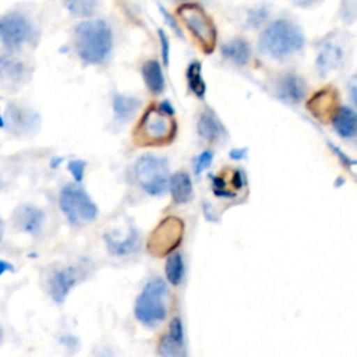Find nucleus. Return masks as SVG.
<instances>
[{
  "label": "nucleus",
  "instance_id": "20",
  "mask_svg": "<svg viewBox=\"0 0 357 357\" xmlns=\"http://www.w3.org/2000/svg\"><path fill=\"white\" fill-rule=\"evenodd\" d=\"M280 91L283 96H286L291 102H298L305 95V84L300 77L294 74H289L283 77L280 84Z\"/></svg>",
  "mask_w": 357,
  "mask_h": 357
},
{
  "label": "nucleus",
  "instance_id": "37",
  "mask_svg": "<svg viewBox=\"0 0 357 357\" xmlns=\"http://www.w3.org/2000/svg\"><path fill=\"white\" fill-rule=\"evenodd\" d=\"M1 234H3V225H1V220H0V240H1Z\"/></svg>",
  "mask_w": 357,
  "mask_h": 357
},
{
  "label": "nucleus",
  "instance_id": "3",
  "mask_svg": "<svg viewBox=\"0 0 357 357\" xmlns=\"http://www.w3.org/2000/svg\"><path fill=\"white\" fill-rule=\"evenodd\" d=\"M167 284L160 278L146 282L134 304L135 319L145 328H156L167 317Z\"/></svg>",
  "mask_w": 357,
  "mask_h": 357
},
{
  "label": "nucleus",
  "instance_id": "18",
  "mask_svg": "<svg viewBox=\"0 0 357 357\" xmlns=\"http://www.w3.org/2000/svg\"><path fill=\"white\" fill-rule=\"evenodd\" d=\"M139 105L141 102L137 98L121 95V93L113 95V112L116 119L120 121L130 120L138 110Z\"/></svg>",
  "mask_w": 357,
  "mask_h": 357
},
{
  "label": "nucleus",
  "instance_id": "34",
  "mask_svg": "<svg viewBox=\"0 0 357 357\" xmlns=\"http://www.w3.org/2000/svg\"><path fill=\"white\" fill-rule=\"evenodd\" d=\"M61 162H63V158H53V159L50 160V167H52V169H57Z\"/></svg>",
  "mask_w": 357,
  "mask_h": 357
},
{
  "label": "nucleus",
  "instance_id": "5",
  "mask_svg": "<svg viewBox=\"0 0 357 357\" xmlns=\"http://www.w3.org/2000/svg\"><path fill=\"white\" fill-rule=\"evenodd\" d=\"M135 177L141 188L151 195H160L169 185L167 160L155 155H144L137 160Z\"/></svg>",
  "mask_w": 357,
  "mask_h": 357
},
{
  "label": "nucleus",
  "instance_id": "17",
  "mask_svg": "<svg viewBox=\"0 0 357 357\" xmlns=\"http://www.w3.org/2000/svg\"><path fill=\"white\" fill-rule=\"evenodd\" d=\"M142 77L152 93H160L165 89V77L162 67L156 60H148L142 66Z\"/></svg>",
  "mask_w": 357,
  "mask_h": 357
},
{
  "label": "nucleus",
  "instance_id": "11",
  "mask_svg": "<svg viewBox=\"0 0 357 357\" xmlns=\"http://www.w3.org/2000/svg\"><path fill=\"white\" fill-rule=\"evenodd\" d=\"M77 282H78V272L74 266L56 269L47 280L49 294L53 298V301L61 304Z\"/></svg>",
  "mask_w": 357,
  "mask_h": 357
},
{
  "label": "nucleus",
  "instance_id": "21",
  "mask_svg": "<svg viewBox=\"0 0 357 357\" xmlns=\"http://www.w3.org/2000/svg\"><path fill=\"white\" fill-rule=\"evenodd\" d=\"M342 57V50L333 45H326L317 57V70L325 75L329 70L335 68Z\"/></svg>",
  "mask_w": 357,
  "mask_h": 357
},
{
  "label": "nucleus",
  "instance_id": "19",
  "mask_svg": "<svg viewBox=\"0 0 357 357\" xmlns=\"http://www.w3.org/2000/svg\"><path fill=\"white\" fill-rule=\"evenodd\" d=\"M105 240L107 243V248L112 254L114 255H127V254H131L134 252L138 245H139V238H138V234L137 231L130 227V233L127 234V237L124 240H117L112 236H105Z\"/></svg>",
  "mask_w": 357,
  "mask_h": 357
},
{
  "label": "nucleus",
  "instance_id": "30",
  "mask_svg": "<svg viewBox=\"0 0 357 357\" xmlns=\"http://www.w3.org/2000/svg\"><path fill=\"white\" fill-rule=\"evenodd\" d=\"M159 110H160L163 114L169 116V117L174 114V109H173V106L169 103V100H163V102L159 105Z\"/></svg>",
  "mask_w": 357,
  "mask_h": 357
},
{
  "label": "nucleus",
  "instance_id": "13",
  "mask_svg": "<svg viewBox=\"0 0 357 357\" xmlns=\"http://www.w3.org/2000/svg\"><path fill=\"white\" fill-rule=\"evenodd\" d=\"M332 126L339 135L343 138H350L357 134V113L343 106L333 114Z\"/></svg>",
  "mask_w": 357,
  "mask_h": 357
},
{
  "label": "nucleus",
  "instance_id": "10",
  "mask_svg": "<svg viewBox=\"0 0 357 357\" xmlns=\"http://www.w3.org/2000/svg\"><path fill=\"white\" fill-rule=\"evenodd\" d=\"M184 347V326L178 317H174L167 328V332L160 337L158 344L159 357H183Z\"/></svg>",
  "mask_w": 357,
  "mask_h": 357
},
{
  "label": "nucleus",
  "instance_id": "8",
  "mask_svg": "<svg viewBox=\"0 0 357 357\" xmlns=\"http://www.w3.org/2000/svg\"><path fill=\"white\" fill-rule=\"evenodd\" d=\"M183 222L177 218H166L162 220L158 227L152 231L148 250L153 255H165L170 252L181 240L183 236Z\"/></svg>",
  "mask_w": 357,
  "mask_h": 357
},
{
  "label": "nucleus",
  "instance_id": "14",
  "mask_svg": "<svg viewBox=\"0 0 357 357\" xmlns=\"http://www.w3.org/2000/svg\"><path fill=\"white\" fill-rule=\"evenodd\" d=\"M169 187L173 201L177 204L187 202L192 195V184L187 172H177L169 178Z\"/></svg>",
  "mask_w": 357,
  "mask_h": 357
},
{
  "label": "nucleus",
  "instance_id": "2",
  "mask_svg": "<svg viewBox=\"0 0 357 357\" xmlns=\"http://www.w3.org/2000/svg\"><path fill=\"white\" fill-rule=\"evenodd\" d=\"M303 46V32L289 20L271 22L259 36V49L275 59H284L298 52Z\"/></svg>",
  "mask_w": 357,
  "mask_h": 357
},
{
  "label": "nucleus",
  "instance_id": "1",
  "mask_svg": "<svg viewBox=\"0 0 357 357\" xmlns=\"http://www.w3.org/2000/svg\"><path fill=\"white\" fill-rule=\"evenodd\" d=\"M74 39L78 56L91 64L106 60L113 45L112 29L103 20L79 22L74 29Z\"/></svg>",
  "mask_w": 357,
  "mask_h": 357
},
{
  "label": "nucleus",
  "instance_id": "33",
  "mask_svg": "<svg viewBox=\"0 0 357 357\" xmlns=\"http://www.w3.org/2000/svg\"><path fill=\"white\" fill-rule=\"evenodd\" d=\"M7 271H13V265L8 264V262H6V261H3V259H0V276H1L4 272H7Z\"/></svg>",
  "mask_w": 357,
  "mask_h": 357
},
{
  "label": "nucleus",
  "instance_id": "32",
  "mask_svg": "<svg viewBox=\"0 0 357 357\" xmlns=\"http://www.w3.org/2000/svg\"><path fill=\"white\" fill-rule=\"evenodd\" d=\"M245 153H247V149H245V148H243V149H233V151L230 152V156H231L233 159H243V158L245 156Z\"/></svg>",
  "mask_w": 357,
  "mask_h": 357
},
{
  "label": "nucleus",
  "instance_id": "15",
  "mask_svg": "<svg viewBox=\"0 0 357 357\" xmlns=\"http://www.w3.org/2000/svg\"><path fill=\"white\" fill-rule=\"evenodd\" d=\"M197 130H198V134L206 141H216L225 134L223 126L216 119V116L209 110L201 114L197 124Z\"/></svg>",
  "mask_w": 357,
  "mask_h": 357
},
{
  "label": "nucleus",
  "instance_id": "9",
  "mask_svg": "<svg viewBox=\"0 0 357 357\" xmlns=\"http://www.w3.org/2000/svg\"><path fill=\"white\" fill-rule=\"evenodd\" d=\"M31 22L20 13H10L0 18V40L8 47H18L32 36Z\"/></svg>",
  "mask_w": 357,
  "mask_h": 357
},
{
  "label": "nucleus",
  "instance_id": "26",
  "mask_svg": "<svg viewBox=\"0 0 357 357\" xmlns=\"http://www.w3.org/2000/svg\"><path fill=\"white\" fill-rule=\"evenodd\" d=\"M85 166L86 163L81 159H74V160H70L68 165H67V169L68 172L73 174V177L75 178V181H81L82 177H84V172H85Z\"/></svg>",
  "mask_w": 357,
  "mask_h": 357
},
{
  "label": "nucleus",
  "instance_id": "16",
  "mask_svg": "<svg viewBox=\"0 0 357 357\" xmlns=\"http://www.w3.org/2000/svg\"><path fill=\"white\" fill-rule=\"evenodd\" d=\"M222 54L226 59L233 60L236 64L244 66V64H247V61L251 56V49H250V45L247 40H244L241 38H234L222 46Z\"/></svg>",
  "mask_w": 357,
  "mask_h": 357
},
{
  "label": "nucleus",
  "instance_id": "29",
  "mask_svg": "<svg viewBox=\"0 0 357 357\" xmlns=\"http://www.w3.org/2000/svg\"><path fill=\"white\" fill-rule=\"evenodd\" d=\"M159 8H160V11H162V14H163V15H165V18H166V20H167V22H169V25H170V26H172V28H173V29H174V31H176V33H177V35H178V36H181V29H180V28H178V25H177V24H176V21H174V20H173V18H172V17H170V14H169V13H167V11H166V10H165V8H163V7H162V6H160V4H159Z\"/></svg>",
  "mask_w": 357,
  "mask_h": 357
},
{
  "label": "nucleus",
  "instance_id": "35",
  "mask_svg": "<svg viewBox=\"0 0 357 357\" xmlns=\"http://www.w3.org/2000/svg\"><path fill=\"white\" fill-rule=\"evenodd\" d=\"M3 340H4V331H3V328L0 325V346L3 344Z\"/></svg>",
  "mask_w": 357,
  "mask_h": 357
},
{
  "label": "nucleus",
  "instance_id": "23",
  "mask_svg": "<svg viewBox=\"0 0 357 357\" xmlns=\"http://www.w3.org/2000/svg\"><path fill=\"white\" fill-rule=\"evenodd\" d=\"M187 82L190 89L198 96L202 98L206 91V85L201 77V64L198 61H192L187 68Z\"/></svg>",
  "mask_w": 357,
  "mask_h": 357
},
{
  "label": "nucleus",
  "instance_id": "27",
  "mask_svg": "<svg viewBox=\"0 0 357 357\" xmlns=\"http://www.w3.org/2000/svg\"><path fill=\"white\" fill-rule=\"evenodd\" d=\"M212 158H213V153L211 151H204L195 160V167H194L195 174H201L206 167H209Z\"/></svg>",
  "mask_w": 357,
  "mask_h": 357
},
{
  "label": "nucleus",
  "instance_id": "4",
  "mask_svg": "<svg viewBox=\"0 0 357 357\" xmlns=\"http://www.w3.org/2000/svg\"><path fill=\"white\" fill-rule=\"evenodd\" d=\"M59 205L67 220L74 226L88 225L98 215V208L91 197L77 184H67L63 187L59 197Z\"/></svg>",
  "mask_w": 357,
  "mask_h": 357
},
{
  "label": "nucleus",
  "instance_id": "12",
  "mask_svg": "<svg viewBox=\"0 0 357 357\" xmlns=\"http://www.w3.org/2000/svg\"><path fill=\"white\" fill-rule=\"evenodd\" d=\"M43 219H45V213L32 205L20 206L18 209H15L13 215V220L15 226L20 230L31 234H36L40 230Z\"/></svg>",
  "mask_w": 357,
  "mask_h": 357
},
{
  "label": "nucleus",
  "instance_id": "28",
  "mask_svg": "<svg viewBox=\"0 0 357 357\" xmlns=\"http://www.w3.org/2000/svg\"><path fill=\"white\" fill-rule=\"evenodd\" d=\"M158 33H159L160 46H162V59H163V63H165V66H167V64H169V53H170L169 39H167L166 33H165L162 29H159V31H158Z\"/></svg>",
  "mask_w": 357,
  "mask_h": 357
},
{
  "label": "nucleus",
  "instance_id": "31",
  "mask_svg": "<svg viewBox=\"0 0 357 357\" xmlns=\"http://www.w3.org/2000/svg\"><path fill=\"white\" fill-rule=\"evenodd\" d=\"M350 95H351L354 103L357 105V75H354L353 79L350 81Z\"/></svg>",
  "mask_w": 357,
  "mask_h": 357
},
{
  "label": "nucleus",
  "instance_id": "25",
  "mask_svg": "<svg viewBox=\"0 0 357 357\" xmlns=\"http://www.w3.org/2000/svg\"><path fill=\"white\" fill-rule=\"evenodd\" d=\"M64 6L74 15H91L96 7V3L88 1V0H78V1H67L64 3Z\"/></svg>",
  "mask_w": 357,
  "mask_h": 357
},
{
  "label": "nucleus",
  "instance_id": "7",
  "mask_svg": "<svg viewBox=\"0 0 357 357\" xmlns=\"http://www.w3.org/2000/svg\"><path fill=\"white\" fill-rule=\"evenodd\" d=\"M178 14L205 52H212L216 40V29L204 10L197 4L188 3L178 7Z\"/></svg>",
  "mask_w": 357,
  "mask_h": 357
},
{
  "label": "nucleus",
  "instance_id": "22",
  "mask_svg": "<svg viewBox=\"0 0 357 357\" xmlns=\"http://www.w3.org/2000/svg\"><path fill=\"white\" fill-rule=\"evenodd\" d=\"M165 273L170 284L177 286L183 282L184 278V262L178 252H173L167 257L165 265Z\"/></svg>",
  "mask_w": 357,
  "mask_h": 357
},
{
  "label": "nucleus",
  "instance_id": "36",
  "mask_svg": "<svg viewBox=\"0 0 357 357\" xmlns=\"http://www.w3.org/2000/svg\"><path fill=\"white\" fill-rule=\"evenodd\" d=\"M0 127H4V120L1 117V114H0Z\"/></svg>",
  "mask_w": 357,
  "mask_h": 357
},
{
  "label": "nucleus",
  "instance_id": "24",
  "mask_svg": "<svg viewBox=\"0 0 357 357\" xmlns=\"http://www.w3.org/2000/svg\"><path fill=\"white\" fill-rule=\"evenodd\" d=\"M24 74V66L21 61L10 57H0V77L3 79H13L20 81L21 75Z\"/></svg>",
  "mask_w": 357,
  "mask_h": 357
},
{
  "label": "nucleus",
  "instance_id": "6",
  "mask_svg": "<svg viewBox=\"0 0 357 357\" xmlns=\"http://www.w3.org/2000/svg\"><path fill=\"white\" fill-rule=\"evenodd\" d=\"M174 124L169 116L163 114L159 109L149 107L138 126L137 141L144 145H158L170 141L174 135Z\"/></svg>",
  "mask_w": 357,
  "mask_h": 357
}]
</instances>
